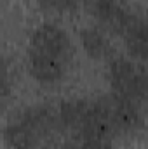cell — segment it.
<instances>
[{"mask_svg": "<svg viewBox=\"0 0 148 149\" xmlns=\"http://www.w3.org/2000/svg\"><path fill=\"white\" fill-rule=\"evenodd\" d=\"M73 56L72 38L56 23H42L28 40V71L42 85H54L65 78Z\"/></svg>", "mask_w": 148, "mask_h": 149, "instance_id": "obj_1", "label": "cell"}, {"mask_svg": "<svg viewBox=\"0 0 148 149\" xmlns=\"http://www.w3.org/2000/svg\"><path fill=\"white\" fill-rule=\"evenodd\" d=\"M63 132L56 108L28 106L18 111L4 127V141L9 149H44Z\"/></svg>", "mask_w": 148, "mask_h": 149, "instance_id": "obj_2", "label": "cell"}, {"mask_svg": "<svg viewBox=\"0 0 148 149\" xmlns=\"http://www.w3.org/2000/svg\"><path fill=\"white\" fill-rule=\"evenodd\" d=\"M63 132L73 139L111 137V128L101 99H66L56 106Z\"/></svg>", "mask_w": 148, "mask_h": 149, "instance_id": "obj_3", "label": "cell"}, {"mask_svg": "<svg viewBox=\"0 0 148 149\" xmlns=\"http://www.w3.org/2000/svg\"><path fill=\"white\" fill-rule=\"evenodd\" d=\"M111 94L143 104L147 95V71L132 57H111L108 64Z\"/></svg>", "mask_w": 148, "mask_h": 149, "instance_id": "obj_4", "label": "cell"}, {"mask_svg": "<svg viewBox=\"0 0 148 149\" xmlns=\"http://www.w3.org/2000/svg\"><path fill=\"white\" fill-rule=\"evenodd\" d=\"M101 102L113 132H131L141 127L143 111L140 102L118 97L111 92L106 97H101Z\"/></svg>", "mask_w": 148, "mask_h": 149, "instance_id": "obj_5", "label": "cell"}, {"mask_svg": "<svg viewBox=\"0 0 148 149\" xmlns=\"http://www.w3.org/2000/svg\"><path fill=\"white\" fill-rule=\"evenodd\" d=\"M84 3L105 30L118 35L136 14L131 10L127 0H84Z\"/></svg>", "mask_w": 148, "mask_h": 149, "instance_id": "obj_6", "label": "cell"}, {"mask_svg": "<svg viewBox=\"0 0 148 149\" xmlns=\"http://www.w3.org/2000/svg\"><path fill=\"white\" fill-rule=\"evenodd\" d=\"M120 35L124 38V43L131 57L138 63H145L147 59V24H145L143 16L134 14Z\"/></svg>", "mask_w": 148, "mask_h": 149, "instance_id": "obj_7", "label": "cell"}, {"mask_svg": "<svg viewBox=\"0 0 148 149\" xmlns=\"http://www.w3.org/2000/svg\"><path fill=\"white\" fill-rule=\"evenodd\" d=\"M80 43L85 54L92 59L103 61V59H111L113 47L108 35L94 26H87L80 31Z\"/></svg>", "mask_w": 148, "mask_h": 149, "instance_id": "obj_8", "label": "cell"}, {"mask_svg": "<svg viewBox=\"0 0 148 149\" xmlns=\"http://www.w3.org/2000/svg\"><path fill=\"white\" fill-rule=\"evenodd\" d=\"M65 149H113L111 137H85L73 139L72 144H66Z\"/></svg>", "mask_w": 148, "mask_h": 149, "instance_id": "obj_9", "label": "cell"}, {"mask_svg": "<svg viewBox=\"0 0 148 149\" xmlns=\"http://www.w3.org/2000/svg\"><path fill=\"white\" fill-rule=\"evenodd\" d=\"M45 9H51L54 12H72L78 7L80 0H38Z\"/></svg>", "mask_w": 148, "mask_h": 149, "instance_id": "obj_10", "label": "cell"}, {"mask_svg": "<svg viewBox=\"0 0 148 149\" xmlns=\"http://www.w3.org/2000/svg\"><path fill=\"white\" fill-rule=\"evenodd\" d=\"M11 92V80H9V71L4 64V61L0 59V99L7 97Z\"/></svg>", "mask_w": 148, "mask_h": 149, "instance_id": "obj_11", "label": "cell"}]
</instances>
